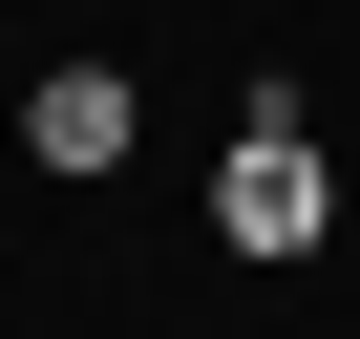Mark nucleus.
Instances as JSON below:
<instances>
[{
	"label": "nucleus",
	"mask_w": 360,
	"mask_h": 339,
	"mask_svg": "<svg viewBox=\"0 0 360 339\" xmlns=\"http://www.w3.org/2000/svg\"><path fill=\"white\" fill-rule=\"evenodd\" d=\"M212 234H233V255H318V234H339V170L297 148V85H255V106H233V170H212Z\"/></svg>",
	"instance_id": "1"
},
{
	"label": "nucleus",
	"mask_w": 360,
	"mask_h": 339,
	"mask_svg": "<svg viewBox=\"0 0 360 339\" xmlns=\"http://www.w3.org/2000/svg\"><path fill=\"white\" fill-rule=\"evenodd\" d=\"M22 170L106 191V170H127V64H43V85H22Z\"/></svg>",
	"instance_id": "2"
}]
</instances>
